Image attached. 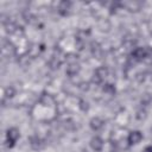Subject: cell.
<instances>
[{
  "label": "cell",
  "mask_w": 152,
  "mask_h": 152,
  "mask_svg": "<svg viewBox=\"0 0 152 152\" xmlns=\"http://www.w3.org/2000/svg\"><path fill=\"white\" fill-rule=\"evenodd\" d=\"M20 133L15 127L8 128L6 132V142H7V147H13L17 142V140L19 139Z\"/></svg>",
  "instance_id": "obj_1"
},
{
  "label": "cell",
  "mask_w": 152,
  "mask_h": 152,
  "mask_svg": "<svg viewBox=\"0 0 152 152\" xmlns=\"http://www.w3.org/2000/svg\"><path fill=\"white\" fill-rule=\"evenodd\" d=\"M146 52H147V46H145V48H135L132 51V57L137 62H142V61L145 62Z\"/></svg>",
  "instance_id": "obj_2"
},
{
  "label": "cell",
  "mask_w": 152,
  "mask_h": 152,
  "mask_svg": "<svg viewBox=\"0 0 152 152\" xmlns=\"http://www.w3.org/2000/svg\"><path fill=\"white\" fill-rule=\"evenodd\" d=\"M142 139V134L140 131H133L129 133L128 138H127V141H128V145H137L141 141Z\"/></svg>",
  "instance_id": "obj_3"
},
{
  "label": "cell",
  "mask_w": 152,
  "mask_h": 152,
  "mask_svg": "<svg viewBox=\"0 0 152 152\" xmlns=\"http://www.w3.org/2000/svg\"><path fill=\"white\" fill-rule=\"evenodd\" d=\"M90 146H91V148H93L94 151L100 152V151L102 150V147H103V141H102V139H101L100 137H94V138L90 140Z\"/></svg>",
  "instance_id": "obj_4"
},
{
  "label": "cell",
  "mask_w": 152,
  "mask_h": 152,
  "mask_svg": "<svg viewBox=\"0 0 152 152\" xmlns=\"http://www.w3.org/2000/svg\"><path fill=\"white\" fill-rule=\"evenodd\" d=\"M70 7H71V2H70V1H62V2L59 4L58 12H59L62 15H66V14H69Z\"/></svg>",
  "instance_id": "obj_5"
},
{
  "label": "cell",
  "mask_w": 152,
  "mask_h": 152,
  "mask_svg": "<svg viewBox=\"0 0 152 152\" xmlns=\"http://www.w3.org/2000/svg\"><path fill=\"white\" fill-rule=\"evenodd\" d=\"M103 120L102 119H100V118H94V119H91V121H90V127L94 129V131H99L100 128H102L103 127Z\"/></svg>",
  "instance_id": "obj_6"
},
{
  "label": "cell",
  "mask_w": 152,
  "mask_h": 152,
  "mask_svg": "<svg viewBox=\"0 0 152 152\" xmlns=\"http://www.w3.org/2000/svg\"><path fill=\"white\" fill-rule=\"evenodd\" d=\"M107 74H108V70H107L104 66H103V68H100V69H97V70H96V78H97V82H101V81H103V80L106 78Z\"/></svg>",
  "instance_id": "obj_7"
},
{
  "label": "cell",
  "mask_w": 152,
  "mask_h": 152,
  "mask_svg": "<svg viewBox=\"0 0 152 152\" xmlns=\"http://www.w3.org/2000/svg\"><path fill=\"white\" fill-rule=\"evenodd\" d=\"M145 62H147V63H152V48H150V46H147V52H146Z\"/></svg>",
  "instance_id": "obj_8"
},
{
  "label": "cell",
  "mask_w": 152,
  "mask_h": 152,
  "mask_svg": "<svg viewBox=\"0 0 152 152\" xmlns=\"http://www.w3.org/2000/svg\"><path fill=\"white\" fill-rule=\"evenodd\" d=\"M144 152H152V145L146 146V147H145V150H144Z\"/></svg>",
  "instance_id": "obj_9"
}]
</instances>
